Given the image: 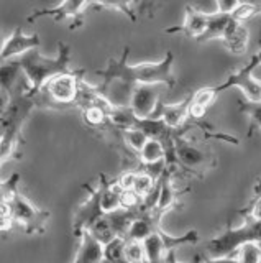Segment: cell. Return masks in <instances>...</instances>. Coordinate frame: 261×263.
Returning <instances> with one entry per match:
<instances>
[{
  "label": "cell",
  "instance_id": "3957f363",
  "mask_svg": "<svg viewBox=\"0 0 261 263\" xmlns=\"http://www.w3.org/2000/svg\"><path fill=\"white\" fill-rule=\"evenodd\" d=\"M18 61L31 86V96L38 94L46 82L51 81L53 78L72 72L69 68L71 49L66 43H63V41L58 43V56L53 58V60L43 56L38 49H31L27 54L18 58Z\"/></svg>",
  "mask_w": 261,
  "mask_h": 263
},
{
  "label": "cell",
  "instance_id": "d590c367",
  "mask_svg": "<svg viewBox=\"0 0 261 263\" xmlns=\"http://www.w3.org/2000/svg\"><path fill=\"white\" fill-rule=\"evenodd\" d=\"M240 2L238 0H217L215 4V12L220 15H233V12L238 8Z\"/></svg>",
  "mask_w": 261,
  "mask_h": 263
},
{
  "label": "cell",
  "instance_id": "44dd1931",
  "mask_svg": "<svg viewBox=\"0 0 261 263\" xmlns=\"http://www.w3.org/2000/svg\"><path fill=\"white\" fill-rule=\"evenodd\" d=\"M232 22V16L230 15H220L217 12L210 13L209 16V25H207V30L206 33L197 40V43H206V41H210V40H215V38H220L222 40L225 31H227V27L230 25Z\"/></svg>",
  "mask_w": 261,
  "mask_h": 263
},
{
  "label": "cell",
  "instance_id": "6da1fadb",
  "mask_svg": "<svg viewBox=\"0 0 261 263\" xmlns=\"http://www.w3.org/2000/svg\"><path fill=\"white\" fill-rule=\"evenodd\" d=\"M130 48L125 46L120 60L109 58L107 66L95 72L102 78V82L95 86V92L104 97L112 107H130L136 86L142 84H165L168 87L176 86V76L173 72L174 54L166 51L165 58L158 63L128 64Z\"/></svg>",
  "mask_w": 261,
  "mask_h": 263
},
{
  "label": "cell",
  "instance_id": "8d00e7d4",
  "mask_svg": "<svg viewBox=\"0 0 261 263\" xmlns=\"http://www.w3.org/2000/svg\"><path fill=\"white\" fill-rule=\"evenodd\" d=\"M202 261L204 263H240L238 261V257H228V258H207L202 255Z\"/></svg>",
  "mask_w": 261,
  "mask_h": 263
},
{
  "label": "cell",
  "instance_id": "30bf717a",
  "mask_svg": "<svg viewBox=\"0 0 261 263\" xmlns=\"http://www.w3.org/2000/svg\"><path fill=\"white\" fill-rule=\"evenodd\" d=\"M84 187L89 191V197L87 201L83 202L76 211L74 216V224H72V234L74 237H81L84 230H89L94 224L95 220H99L104 212L101 209V189L99 184L97 186H89L84 184Z\"/></svg>",
  "mask_w": 261,
  "mask_h": 263
},
{
  "label": "cell",
  "instance_id": "2e32d148",
  "mask_svg": "<svg viewBox=\"0 0 261 263\" xmlns=\"http://www.w3.org/2000/svg\"><path fill=\"white\" fill-rule=\"evenodd\" d=\"M94 4L91 2H63L59 5H56L53 8H43V10H35L28 16V22H35L36 18H42V16H51L54 20H77L81 15L84 13L86 8L92 7ZM79 22V20H77Z\"/></svg>",
  "mask_w": 261,
  "mask_h": 263
},
{
  "label": "cell",
  "instance_id": "4fadbf2b",
  "mask_svg": "<svg viewBox=\"0 0 261 263\" xmlns=\"http://www.w3.org/2000/svg\"><path fill=\"white\" fill-rule=\"evenodd\" d=\"M191 101H192V94L186 96L183 101L177 102V104H163V102H159L158 109L154 110L151 119H163L171 130L179 132L187 123V119H189Z\"/></svg>",
  "mask_w": 261,
  "mask_h": 263
},
{
  "label": "cell",
  "instance_id": "e0dca14e",
  "mask_svg": "<svg viewBox=\"0 0 261 263\" xmlns=\"http://www.w3.org/2000/svg\"><path fill=\"white\" fill-rule=\"evenodd\" d=\"M105 258V245L92 235L91 230H84L79 237V247L72 263H102Z\"/></svg>",
  "mask_w": 261,
  "mask_h": 263
},
{
  "label": "cell",
  "instance_id": "f546056e",
  "mask_svg": "<svg viewBox=\"0 0 261 263\" xmlns=\"http://www.w3.org/2000/svg\"><path fill=\"white\" fill-rule=\"evenodd\" d=\"M215 90H214V86L212 87H202V89H197L195 92H192V105L195 107H200V109L207 110L210 104L215 101Z\"/></svg>",
  "mask_w": 261,
  "mask_h": 263
},
{
  "label": "cell",
  "instance_id": "cb8c5ba5",
  "mask_svg": "<svg viewBox=\"0 0 261 263\" xmlns=\"http://www.w3.org/2000/svg\"><path fill=\"white\" fill-rule=\"evenodd\" d=\"M158 184V179L153 175H150L148 171H136V178H135V184H133V193L138 194L145 199L146 196H150L151 191Z\"/></svg>",
  "mask_w": 261,
  "mask_h": 263
},
{
  "label": "cell",
  "instance_id": "f35d334b",
  "mask_svg": "<svg viewBox=\"0 0 261 263\" xmlns=\"http://www.w3.org/2000/svg\"><path fill=\"white\" fill-rule=\"evenodd\" d=\"M258 245H259V249H261V243H258Z\"/></svg>",
  "mask_w": 261,
  "mask_h": 263
},
{
  "label": "cell",
  "instance_id": "7402d4cb",
  "mask_svg": "<svg viewBox=\"0 0 261 263\" xmlns=\"http://www.w3.org/2000/svg\"><path fill=\"white\" fill-rule=\"evenodd\" d=\"M166 155H168L166 146L161 142H158V140L150 138L143 146V150L140 152V155H138V160H140L143 166H148V164H154L158 161L166 160Z\"/></svg>",
  "mask_w": 261,
  "mask_h": 263
},
{
  "label": "cell",
  "instance_id": "e575fe53",
  "mask_svg": "<svg viewBox=\"0 0 261 263\" xmlns=\"http://www.w3.org/2000/svg\"><path fill=\"white\" fill-rule=\"evenodd\" d=\"M0 220H2V232H7L9 229L13 227L15 220L12 216V209H10V204L7 202L5 199H2V205H0Z\"/></svg>",
  "mask_w": 261,
  "mask_h": 263
},
{
  "label": "cell",
  "instance_id": "52a82bcc",
  "mask_svg": "<svg viewBox=\"0 0 261 263\" xmlns=\"http://www.w3.org/2000/svg\"><path fill=\"white\" fill-rule=\"evenodd\" d=\"M174 153L177 166L189 173V175L199 178H202L204 173L210 171L217 164L214 155L187 142L181 135H174Z\"/></svg>",
  "mask_w": 261,
  "mask_h": 263
},
{
  "label": "cell",
  "instance_id": "4dcf8cb0",
  "mask_svg": "<svg viewBox=\"0 0 261 263\" xmlns=\"http://www.w3.org/2000/svg\"><path fill=\"white\" fill-rule=\"evenodd\" d=\"M236 257L240 263H261V249L255 242L245 243L236 253Z\"/></svg>",
  "mask_w": 261,
  "mask_h": 263
},
{
  "label": "cell",
  "instance_id": "603a6c76",
  "mask_svg": "<svg viewBox=\"0 0 261 263\" xmlns=\"http://www.w3.org/2000/svg\"><path fill=\"white\" fill-rule=\"evenodd\" d=\"M110 123L115 128H118L120 132L124 130H130L136 127L138 117L133 114V110L130 107H120V109H113L110 117H109Z\"/></svg>",
  "mask_w": 261,
  "mask_h": 263
},
{
  "label": "cell",
  "instance_id": "83f0119b",
  "mask_svg": "<svg viewBox=\"0 0 261 263\" xmlns=\"http://www.w3.org/2000/svg\"><path fill=\"white\" fill-rule=\"evenodd\" d=\"M240 112H243L251 120L248 135H251V132L255 128H261V102H240Z\"/></svg>",
  "mask_w": 261,
  "mask_h": 263
},
{
  "label": "cell",
  "instance_id": "d6a6232c",
  "mask_svg": "<svg viewBox=\"0 0 261 263\" xmlns=\"http://www.w3.org/2000/svg\"><path fill=\"white\" fill-rule=\"evenodd\" d=\"M240 214L245 219H251V220H258L261 222V196H255L253 201L248 204L247 209H242Z\"/></svg>",
  "mask_w": 261,
  "mask_h": 263
},
{
  "label": "cell",
  "instance_id": "ba28073f",
  "mask_svg": "<svg viewBox=\"0 0 261 263\" xmlns=\"http://www.w3.org/2000/svg\"><path fill=\"white\" fill-rule=\"evenodd\" d=\"M259 63H261V51L253 54L250 63L245 64L242 69L232 72L224 84L214 86L215 94L218 96L220 92H224V90L235 86L243 90V94L247 97L248 102H261V84L258 81L253 79V69H255Z\"/></svg>",
  "mask_w": 261,
  "mask_h": 263
},
{
  "label": "cell",
  "instance_id": "d6986e66",
  "mask_svg": "<svg viewBox=\"0 0 261 263\" xmlns=\"http://www.w3.org/2000/svg\"><path fill=\"white\" fill-rule=\"evenodd\" d=\"M159 199L156 204V211L159 216H165V214L176 205L177 201V193L174 191V186L171 183V170H166L165 175L159 178Z\"/></svg>",
  "mask_w": 261,
  "mask_h": 263
},
{
  "label": "cell",
  "instance_id": "4316f807",
  "mask_svg": "<svg viewBox=\"0 0 261 263\" xmlns=\"http://www.w3.org/2000/svg\"><path fill=\"white\" fill-rule=\"evenodd\" d=\"M124 252H125V258L128 263H148V257H146L143 242L125 240Z\"/></svg>",
  "mask_w": 261,
  "mask_h": 263
},
{
  "label": "cell",
  "instance_id": "8fae6325",
  "mask_svg": "<svg viewBox=\"0 0 261 263\" xmlns=\"http://www.w3.org/2000/svg\"><path fill=\"white\" fill-rule=\"evenodd\" d=\"M42 45V40L38 35H25L22 30V27H15L12 35L4 40L2 43V63L13 61L17 56L27 54L31 49H38V46Z\"/></svg>",
  "mask_w": 261,
  "mask_h": 263
},
{
  "label": "cell",
  "instance_id": "ffe728a7",
  "mask_svg": "<svg viewBox=\"0 0 261 263\" xmlns=\"http://www.w3.org/2000/svg\"><path fill=\"white\" fill-rule=\"evenodd\" d=\"M140 214V209L138 211H130V209H120L117 212H112L109 216H105L109 219L110 226L113 229V232L118 238H125L127 240V235H128V230L132 227L133 220L136 219V216Z\"/></svg>",
  "mask_w": 261,
  "mask_h": 263
},
{
  "label": "cell",
  "instance_id": "74e56055",
  "mask_svg": "<svg viewBox=\"0 0 261 263\" xmlns=\"http://www.w3.org/2000/svg\"><path fill=\"white\" fill-rule=\"evenodd\" d=\"M255 196H261V179L258 181V184L255 186Z\"/></svg>",
  "mask_w": 261,
  "mask_h": 263
},
{
  "label": "cell",
  "instance_id": "7c38bea8",
  "mask_svg": "<svg viewBox=\"0 0 261 263\" xmlns=\"http://www.w3.org/2000/svg\"><path fill=\"white\" fill-rule=\"evenodd\" d=\"M159 105V86L158 84H142L136 86L132 102H130V109L138 119L146 120L151 119L154 110Z\"/></svg>",
  "mask_w": 261,
  "mask_h": 263
},
{
  "label": "cell",
  "instance_id": "7a4b0ae2",
  "mask_svg": "<svg viewBox=\"0 0 261 263\" xmlns=\"http://www.w3.org/2000/svg\"><path fill=\"white\" fill-rule=\"evenodd\" d=\"M36 107L35 97L27 92H17L10 96V102L5 109L0 110V155H2V164L12 160L18 152V146L25 143L22 137V127L27 122L28 115Z\"/></svg>",
  "mask_w": 261,
  "mask_h": 263
},
{
  "label": "cell",
  "instance_id": "f1b7e54d",
  "mask_svg": "<svg viewBox=\"0 0 261 263\" xmlns=\"http://www.w3.org/2000/svg\"><path fill=\"white\" fill-rule=\"evenodd\" d=\"M125 238H115L109 245H105V260L112 263H128L125 258Z\"/></svg>",
  "mask_w": 261,
  "mask_h": 263
},
{
  "label": "cell",
  "instance_id": "9a60e30c",
  "mask_svg": "<svg viewBox=\"0 0 261 263\" xmlns=\"http://www.w3.org/2000/svg\"><path fill=\"white\" fill-rule=\"evenodd\" d=\"M161 217L156 211H151V212H142L136 216V219L133 220L132 227L128 230V235H127V240H135V242H145L146 238L151 237L153 234L159 232L161 226Z\"/></svg>",
  "mask_w": 261,
  "mask_h": 263
},
{
  "label": "cell",
  "instance_id": "277c9868",
  "mask_svg": "<svg viewBox=\"0 0 261 263\" xmlns=\"http://www.w3.org/2000/svg\"><path fill=\"white\" fill-rule=\"evenodd\" d=\"M20 176L15 173L2 186V199L10 204L12 216L15 224H20L27 234H43L48 220L51 219V212L45 209H38L31 204L18 189Z\"/></svg>",
  "mask_w": 261,
  "mask_h": 263
},
{
  "label": "cell",
  "instance_id": "d4e9b609",
  "mask_svg": "<svg viewBox=\"0 0 261 263\" xmlns=\"http://www.w3.org/2000/svg\"><path fill=\"white\" fill-rule=\"evenodd\" d=\"M122 138H124V143L130 148L132 152L136 153V156L140 155V152L143 150V146L148 142V135L145 134L140 128H130V130H124L122 132Z\"/></svg>",
  "mask_w": 261,
  "mask_h": 263
},
{
  "label": "cell",
  "instance_id": "5b68a950",
  "mask_svg": "<svg viewBox=\"0 0 261 263\" xmlns=\"http://www.w3.org/2000/svg\"><path fill=\"white\" fill-rule=\"evenodd\" d=\"M261 243V222L245 219L243 226L232 229L228 227L224 234H220L206 243L204 257L207 258H228L236 257V253L245 243Z\"/></svg>",
  "mask_w": 261,
  "mask_h": 263
},
{
  "label": "cell",
  "instance_id": "1f68e13d",
  "mask_svg": "<svg viewBox=\"0 0 261 263\" xmlns=\"http://www.w3.org/2000/svg\"><path fill=\"white\" fill-rule=\"evenodd\" d=\"M256 12H258V8H256L255 5H253V4L240 2L238 8H236V10L233 12L232 18L236 20V22H240V23H245L247 20L253 18V16L256 15Z\"/></svg>",
  "mask_w": 261,
  "mask_h": 263
},
{
  "label": "cell",
  "instance_id": "484cf974",
  "mask_svg": "<svg viewBox=\"0 0 261 263\" xmlns=\"http://www.w3.org/2000/svg\"><path fill=\"white\" fill-rule=\"evenodd\" d=\"M92 232V235L99 240L101 243H104V245H109L110 242H113L115 238H118L117 235H115V232H113V229H112V226H110V222H109V219L105 217V216H102L99 220H95V224L89 229Z\"/></svg>",
  "mask_w": 261,
  "mask_h": 263
},
{
  "label": "cell",
  "instance_id": "836d02e7",
  "mask_svg": "<svg viewBox=\"0 0 261 263\" xmlns=\"http://www.w3.org/2000/svg\"><path fill=\"white\" fill-rule=\"evenodd\" d=\"M135 178H136V171H133V170L125 171V173H122V175L118 176L115 184L118 186V189L122 193H124V191H133Z\"/></svg>",
  "mask_w": 261,
  "mask_h": 263
},
{
  "label": "cell",
  "instance_id": "8992f818",
  "mask_svg": "<svg viewBox=\"0 0 261 263\" xmlns=\"http://www.w3.org/2000/svg\"><path fill=\"white\" fill-rule=\"evenodd\" d=\"M84 71H72L69 74H61L48 81L38 94H35L36 107L43 109H66L77 102L79 84L84 76Z\"/></svg>",
  "mask_w": 261,
  "mask_h": 263
},
{
  "label": "cell",
  "instance_id": "ac0fdd59",
  "mask_svg": "<svg viewBox=\"0 0 261 263\" xmlns=\"http://www.w3.org/2000/svg\"><path fill=\"white\" fill-rule=\"evenodd\" d=\"M222 41L232 54H243L250 43V31L245 27V23H240L232 18Z\"/></svg>",
  "mask_w": 261,
  "mask_h": 263
},
{
  "label": "cell",
  "instance_id": "9c48e42d",
  "mask_svg": "<svg viewBox=\"0 0 261 263\" xmlns=\"http://www.w3.org/2000/svg\"><path fill=\"white\" fill-rule=\"evenodd\" d=\"M199 240V234L195 230H189L183 237H171L163 230L153 234L143 242L148 263H165V257L169 250H176V247L183 243H194Z\"/></svg>",
  "mask_w": 261,
  "mask_h": 263
},
{
  "label": "cell",
  "instance_id": "5bb4252c",
  "mask_svg": "<svg viewBox=\"0 0 261 263\" xmlns=\"http://www.w3.org/2000/svg\"><path fill=\"white\" fill-rule=\"evenodd\" d=\"M184 12H186L184 13V23L181 25V27L168 28L166 33H181V35H186V36L194 38L195 41H197L207 30L210 13L202 12L192 5H186Z\"/></svg>",
  "mask_w": 261,
  "mask_h": 263
}]
</instances>
